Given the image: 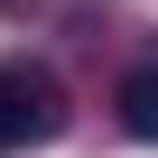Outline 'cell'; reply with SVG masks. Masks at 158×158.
<instances>
[{
    "label": "cell",
    "instance_id": "6da1fadb",
    "mask_svg": "<svg viewBox=\"0 0 158 158\" xmlns=\"http://www.w3.org/2000/svg\"><path fill=\"white\" fill-rule=\"evenodd\" d=\"M56 130H65V84L47 65L10 56V65H0V149H37Z\"/></svg>",
    "mask_w": 158,
    "mask_h": 158
},
{
    "label": "cell",
    "instance_id": "7a4b0ae2",
    "mask_svg": "<svg viewBox=\"0 0 158 158\" xmlns=\"http://www.w3.org/2000/svg\"><path fill=\"white\" fill-rule=\"evenodd\" d=\"M121 130L130 139H158V65H139L130 84H121Z\"/></svg>",
    "mask_w": 158,
    "mask_h": 158
}]
</instances>
